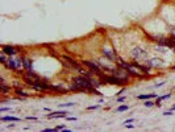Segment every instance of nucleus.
Wrapping results in <instances>:
<instances>
[{
    "label": "nucleus",
    "instance_id": "1",
    "mask_svg": "<svg viewBox=\"0 0 175 132\" xmlns=\"http://www.w3.org/2000/svg\"><path fill=\"white\" fill-rule=\"evenodd\" d=\"M130 57H132V59H134V61H138V62H142L145 61L146 62V58H148V53H146V50H144L142 48H134V49L130 52Z\"/></svg>",
    "mask_w": 175,
    "mask_h": 132
},
{
    "label": "nucleus",
    "instance_id": "2",
    "mask_svg": "<svg viewBox=\"0 0 175 132\" xmlns=\"http://www.w3.org/2000/svg\"><path fill=\"white\" fill-rule=\"evenodd\" d=\"M73 82L77 83V85H79V86H82V87H84L87 91H90L94 87L92 83H91V81H90V78H87V77H84V75H82V74L74 77L73 78Z\"/></svg>",
    "mask_w": 175,
    "mask_h": 132
},
{
    "label": "nucleus",
    "instance_id": "3",
    "mask_svg": "<svg viewBox=\"0 0 175 132\" xmlns=\"http://www.w3.org/2000/svg\"><path fill=\"white\" fill-rule=\"evenodd\" d=\"M82 63H83L84 66L88 67V69L92 71V73L96 75V77H100V75L104 74V73H103L104 70H103V67L100 66V63H99V62H94V61H83Z\"/></svg>",
    "mask_w": 175,
    "mask_h": 132
},
{
    "label": "nucleus",
    "instance_id": "4",
    "mask_svg": "<svg viewBox=\"0 0 175 132\" xmlns=\"http://www.w3.org/2000/svg\"><path fill=\"white\" fill-rule=\"evenodd\" d=\"M113 75H116L117 78H120L122 82H125V83H128L129 82V79H130V75L129 73L126 71L124 67H121V66H116L115 67V70H113Z\"/></svg>",
    "mask_w": 175,
    "mask_h": 132
},
{
    "label": "nucleus",
    "instance_id": "5",
    "mask_svg": "<svg viewBox=\"0 0 175 132\" xmlns=\"http://www.w3.org/2000/svg\"><path fill=\"white\" fill-rule=\"evenodd\" d=\"M103 55H104L105 58H108L109 61L115 62V59L117 58V54H116V50H113L112 48H103Z\"/></svg>",
    "mask_w": 175,
    "mask_h": 132
},
{
    "label": "nucleus",
    "instance_id": "6",
    "mask_svg": "<svg viewBox=\"0 0 175 132\" xmlns=\"http://www.w3.org/2000/svg\"><path fill=\"white\" fill-rule=\"evenodd\" d=\"M2 50L4 52V53H7L8 55H15L17 54L19 52H21L22 49L19 46H12V45H3L2 46Z\"/></svg>",
    "mask_w": 175,
    "mask_h": 132
},
{
    "label": "nucleus",
    "instance_id": "7",
    "mask_svg": "<svg viewBox=\"0 0 175 132\" xmlns=\"http://www.w3.org/2000/svg\"><path fill=\"white\" fill-rule=\"evenodd\" d=\"M4 66H5L7 69L12 70V71H16V66H17V59H16L13 55H8V59H7V62L4 63Z\"/></svg>",
    "mask_w": 175,
    "mask_h": 132
},
{
    "label": "nucleus",
    "instance_id": "8",
    "mask_svg": "<svg viewBox=\"0 0 175 132\" xmlns=\"http://www.w3.org/2000/svg\"><path fill=\"white\" fill-rule=\"evenodd\" d=\"M145 65L149 67H162L163 66V61H162L161 58H153V59H150V61H146Z\"/></svg>",
    "mask_w": 175,
    "mask_h": 132
},
{
    "label": "nucleus",
    "instance_id": "9",
    "mask_svg": "<svg viewBox=\"0 0 175 132\" xmlns=\"http://www.w3.org/2000/svg\"><path fill=\"white\" fill-rule=\"evenodd\" d=\"M22 65H24V69H25V71H30L33 70V62H32L30 58L28 57H22Z\"/></svg>",
    "mask_w": 175,
    "mask_h": 132
},
{
    "label": "nucleus",
    "instance_id": "10",
    "mask_svg": "<svg viewBox=\"0 0 175 132\" xmlns=\"http://www.w3.org/2000/svg\"><path fill=\"white\" fill-rule=\"evenodd\" d=\"M67 114L69 112H66V111H61V112H53V114H47L46 116L47 118H67Z\"/></svg>",
    "mask_w": 175,
    "mask_h": 132
},
{
    "label": "nucleus",
    "instance_id": "11",
    "mask_svg": "<svg viewBox=\"0 0 175 132\" xmlns=\"http://www.w3.org/2000/svg\"><path fill=\"white\" fill-rule=\"evenodd\" d=\"M70 90L71 91H78V93H84V91H87L84 87L79 86V85H77V83H74V82H73V85L70 86Z\"/></svg>",
    "mask_w": 175,
    "mask_h": 132
},
{
    "label": "nucleus",
    "instance_id": "12",
    "mask_svg": "<svg viewBox=\"0 0 175 132\" xmlns=\"http://www.w3.org/2000/svg\"><path fill=\"white\" fill-rule=\"evenodd\" d=\"M50 90L51 91H57V93H59V94H66L67 93V90L65 89V87H62V86H53V85H50Z\"/></svg>",
    "mask_w": 175,
    "mask_h": 132
},
{
    "label": "nucleus",
    "instance_id": "13",
    "mask_svg": "<svg viewBox=\"0 0 175 132\" xmlns=\"http://www.w3.org/2000/svg\"><path fill=\"white\" fill-rule=\"evenodd\" d=\"M15 94L19 95V97H21V98H28V97H29V94H28L26 91H24L22 89H15Z\"/></svg>",
    "mask_w": 175,
    "mask_h": 132
},
{
    "label": "nucleus",
    "instance_id": "14",
    "mask_svg": "<svg viewBox=\"0 0 175 132\" xmlns=\"http://www.w3.org/2000/svg\"><path fill=\"white\" fill-rule=\"evenodd\" d=\"M0 120L2 122H20V119L16 116H2Z\"/></svg>",
    "mask_w": 175,
    "mask_h": 132
},
{
    "label": "nucleus",
    "instance_id": "15",
    "mask_svg": "<svg viewBox=\"0 0 175 132\" xmlns=\"http://www.w3.org/2000/svg\"><path fill=\"white\" fill-rule=\"evenodd\" d=\"M11 91V87L5 86V83H0V93L2 94H8Z\"/></svg>",
    "mask_w": 175,
    "mask_h": 132
},
{
    "label": "nucleus",
    "instance_id": "16",
    "mask_svg": "<svg viewBox=\"0 0 175 132\" xmlns=\"http://www.w3.org/2000/svg\"><path fill=\"white\" fill-rule=\"evenodd\" d=\"M7 53H4V52L2 50V53H0V62H2L3 63V65H4V63H5L7 62V59H8V57H7Z\"/></svg>",
    "mask_w": 175,
    "mask_h": 132
},
{
    "label": "nucleus",
    "instance_id": "17",
    "mask_svg": "<svg viewBox=\"0 0 175 132\" xmlns=\"http://www.w3.org/2000/svg\"><path fill=\"white\" fill-rule=\"evenodd\" d=\"M154 97H156L154 94H145V95H138V99H152Z\"/></svg>",
    "mask_w": 175,
    "mask_h": 132
},
{
    "label": "nucleus",
    "instance_id": "18",
    "mask_svg": "<svg viewBox=\"0 0 175 132\" xmlns=\"http://www.w3.org/2000/svg\"><path fill=\"white\" fill-rule=\"evenodd\" d=\"M128 110H129L128 106H120V107H117V112H122V111H128Z\"/></svg>",
    "mask_w": 175,
    "mask_h": 132
},
{
    "label": "nucleus",
    "instance_id": "19",
    "mask_svg": "<svg viewBox=\"0 0 175 132\" xmlns=\"http://www.w3.org/2000/svg\"><path fill=\"white\" fill-rule=\"evenodd\" d=\"M154 105H156V102H152V101H149V99H146V102L144 103L145 107H152V106H154Z\"/></svg>",
    "mask_w": 175,
    "mask_h": 132
},
{
    "label": "nucleus",
    "instance_id": "20",
    "mask_svg": "<svg viewBox=\"0 0 175 132\" xmlns=\"http://www.w3.org/2000/svg\"><path fill=\"white\" fill-rule=\"evenodd\" d=\"M13 86H15V89H22V85L19 81H13Z\"/></svg>",
    "mask_w": 175,
    "mask_h": 132
},
{
    "label": "nucleus",
    "instance_id": "21",
    "mask_svg": "<svg viewBox=\"0 0 175 132\" xmlns=\"http://www.w3.org/2000/svg\"><path fill=\"white\" fill-rule=\"evenodd\" d=\"M61 130H66L65 126H57L55 127V131H61Z\"/></svg>",
    "mask_w": 175,
    "mask_h": 132
},
{
    "label": "nucleus",
    "instance_id": "22",
    "mask_svg": "<svg viewBox=\"0 0 175 132\" xmlns=\"http://www.w3.org/2000/svg\"><path fill=\"white\" fill-rule=\"evenodd\" d=\"M11 109L9 107H2V109H0V111H2V112H5V111H9Z\"/></svg>",
    "mask_w": 175,
    "mask_h": 132
},
{
    "label": "nucleus",
    "instance_id": "23",
    "mask_svg": "<svg viewBox=\"0 0 175 132\" xmlns=\"http://www.w3.org/2000/svg\"><path fill=\"white\" fill-rule=\"evenodd\" d=\"M74 106V103H65V105H61V107H71Z\"/></svg>",
    "mask_w": 175,
    "mask_h": 132
},
{
    "label": "nucleus",
    "instance_id": "24",
    "mask_svg": "<svg viewBox=\"0 0 175 132\" xmlns=\"http://www.w3.org/2000/svg\"><path fill=\"white\" fill-rule=\"evenodd\" d=\"M96 109H99V106H90L88 107V110H96Z\"/></svg>",
    "mask_w": 175,
    "mask_h": 132
},
{
    "label": "nucleus",
    "instance_id": "25",
    "mask_svg": "<svg viewBox=\"0 0 175 132\" xmlns=\"http://www.w3.org/2000/svg\"><path fill=\"white\" fill-rule=\"evenodd\" d=\"M125 127H128V128H134V126L129 124V123H126V124H125Z\"/></svg>",
    "mask_w": 175,
    "mask_h": 132
},
{
    "label": "nucleus",
    "instance_id": "26",
    "mask_svg": "<svg viewBox=\"0 0 175 132\" xmlns=\"http://www.w3.org/2000/svg\"><path fill=\"white\" fill-rule=\"evenodd\" d=\"M133 120H134V119H128V120H125V122H124V124H126V123H132Z\"/></svg>",
    "mask_w": 175,
    "mask_h": 132
},
{
    "label": "nucleus",
    "instance_id": "27",
    "mask_svg": "<svg viewBox=\"0 0 175 132\" xmlns=\"http://www.w3.org/2000/svg\"><path fill=\"white\" fill-rule=\"evenodd\" d=\"M26 119H29V120H36V119H37V118H34V116H28Z\"/></svg>",
    "mask_w": 175,
    "mask_h": 132
},
{
    "label": "nucleus",
    "instance_id": "28",
    "mask_svg": "<svg viewBox=\"0 0 175 132\" xmlns=\"http://www.w3.org/2000/svg\"><path fill=\"white\" fill-rule=\"evenodd\" d=\"M67 120H77V118H71V116H67Z\"/></svg>",
    "mask_w": 175,
    "mask_h": 132
},
{
    "label": "nucleus",
    "instance_id": "29",
    "mask_svg": "<svg viewBox=\"0 0 175 132\" xmlns=\"http://www.w3.org/2000/svg\"><path fill=\"white\" fill-rule=\"evenodd\" d=\"M163 115H166V116H167V115H173V111H170V112H169V111H167V112H165Z\"/></svg>",
    "mask_w": 175,
    "mask_h": 132
},
{
    "label": "nucleus",
    "instance_id": "30",
    "mask_svg": "<svg viewBox=\"0 0 175 132\" xmlns=\"http://www.w3.org/2000/svg\"><path fill=\"white\" fill-rule=\"evenodd\" d=\"M117 101H118V102H124V101H125V98H118Z\"/></svg>",
    "mask_w": 175,
    "mask_h": 132
}]
</instances>
